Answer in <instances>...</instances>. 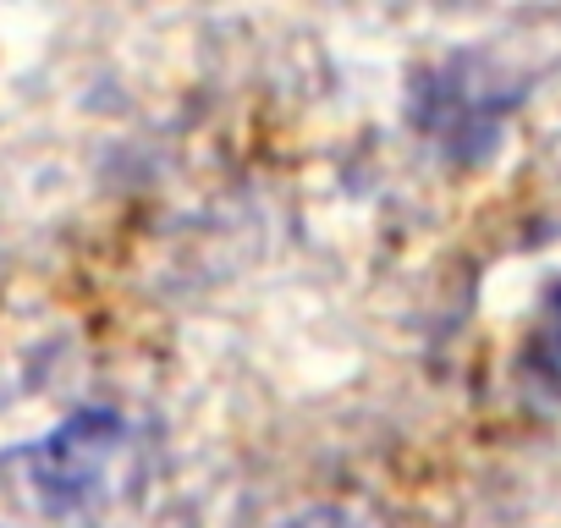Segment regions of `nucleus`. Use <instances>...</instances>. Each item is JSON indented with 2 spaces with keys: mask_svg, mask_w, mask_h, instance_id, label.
<instances>
[{
  "mask_svg": "<svg viewBox=\"0 0 561 528\" xmlns=\"http://www.w3.org/2000/svg\"><path fill=\"white\" fill-rule=\"evenodd\" d=\"M116 446H122V424L116 418H100V413H83L61 435H50L39 451H28V462L39 468L45 495L61 501V506H72V501H89L100 490V479L111 473Z\"/></svg>",
  "mask_w": 561,
  "mask_h": 528,
  "instance_id": "f257e3e1",
  "label": "nucleus"
},
{
  "mask_svg": "<svg viewBox=\"0 0 561 528\" xmlns=\"http://www.w3.org/2000/svg\"><path fill=\"white\" fill-rule=\"evenodd\" d=\"M528 369H534L550 391H561V287L550 292V303H545V314H539V331H534V342H528Z\"/></svg>",
  "mask_w": 561,
  "mask_h": 528,
  "instance_id": "f03ea898",
  "label": "nucleus"
}]
</instances>
